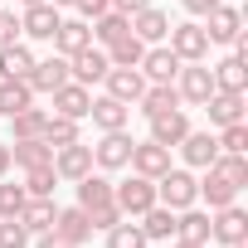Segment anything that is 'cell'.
Returning a JSON list of instances; mask_svg holds the SVG:
<instances>
[{"mask_svg": "<svg viewBox=\"0 0 248 248\" xmlns=\"http://www.w3.org/2000/svg\"><path fill=\"white\" fill-rule=\"evenodd\" d=\"M200 200V180L190 175V170H166V175H156V204H166V209H190Z\"/></svg>", "mask_w": 248, "mask_h": 248, "instance_id": "obj_1", "label": "cell"}, {"mask_svg": "<svg viewBox=\"0 0 248 248\" xmlns=\"http://www.w3.org/2000/svg\"><path fill=\"white\" fill-rule=\"evenodd\" d=\"M112 200H117V209L127 214V219H141V214L156 204V180H146V175H132V180L112 185Z\"/></svg>", "mask_w": 248, "mask_h": 248, "instance_id": "obj_2", "label": "cell"}, {"mask_svg": "<svg viewBox=\"0 0 248 248\" xmlns=\"http://www.w3.org/2000/svg\"><path fill=\"white\" fill-rule=\"evenodd\" d=\"M170 49H175V59L180 63H204L209 59V34H204V25H170Z\"/></svg>", "mask_w": 248, "mask_h": 248, "instance_id": "obj_3", "label": "cell"}, {"mask_svg": "<svg viewBox=\"0 0 248 248\" xmlns=\"http://www.w3.org/2000/svg\"><path fill=\"white\" fill-rule=\"evenodd\" d=\"M209 238H219L224 248H233V243H248V214H243L238 204H224V209H214V219H209Z\"/></svg>", "mask_w": 248, "mask_h": 248, "instance_id": "obj_4", "label": "cell"}, {"mask_svg": "<svg viewBox=\"0 0 248 248\" xmlns=\"http://www.w3.org/2000/svg\"><path fill=\"white\" fill-rule=\"evenodd\" d=\"M132 137H127V127H122V132H102V141L93 146V166H102V170H122V166H127L132 161Z\"/></svg>", "mask_w": 248, "mask_h": 248, "instance_id": "obj_5", "label": "cell"}, {"mask_svg": "<svg viewBox=\"0 0 248 248\" xmlns=\"http://www.w3.org/2000/svg\"><path fill=\"white\" fill-rule=\"evenodd\" d=\"M107 68H112V63H107V49H97V44H83V49L68 59V73H73V83H83V88H88V83H102Z\"/></svg>", "mask_w": 248, "mask_h": 248, "instance_id": "obj_6", "label": "cell"}, {"mask_svg": "<svg viewBox=\"0 0 248 248\" xmlns=\"http://www.w3.org/2000/svg\"><path fill=\"white\" fill-rule=\"evenodd\" d=\"M141 78L146 83H175V73H180V59H175V49L170 44H156V49H146L141 54Z\"/></svg>", "mask_w": 248, "mask_h": 248, "instance_id": "obj_7", "label": "cell"}, {"mask_svg": "<svg viewBox=\"0 0 248 248\" xmlns=\"http://www.w3.org/2000/svg\"><path fill=\"white\" fill-rule=\"evenodd\" d=\"M54 170H59V180H83L93 170V146H83V141L54 146Z\"/></svg>", "mask_w": 248, "mask_h": 248, "instance_id": "obj_8", "label": "cell"}, {"mask_svg": "<svg viewBox=\"0 0 248 248\" xmlns=\"http://www.w3.org/2000/svg\"><path fill=\"white\" fill-rule=\"evenodd\" d=\"M137 175H146V180H156V175H166L170 170V146H161V141H137L132 146V161H127Z\"/></svg>", "mask_w": 248, "mask_h": 248, "instance_id": "obj_9", "label": "cell"}, {"mask_svg": "<svg viewBox=\"0 0 248 248\" xmlns=\"http://www.w3.org/2000/svg\"><path fill=\"white\" fill-rule=\"evenodd\" d=\"M59 5H49V0H39V5H25V15H20V34H30V39H54V30H59Z\"/></svg>", "mask_w": 248, "mask_h": 248, "instance_id": "obj_10", "label": "cell"}, {"mask_svg": "<svg viewBox=\"0 0 248 248\" xmlns=\"http://www.w3.org/2000/svg\"><path fill=\"white\" fill-rule=\"evenodd\" d=\"M68 78H73V73H68V59H63V54H54V59H44V63L34 59V68H30V78H25V83H30L34 93H59Z\"/></svg>", "mask_w": 248, "mask_h": 248, "instance_id": "obj_11", "label": "cell"}, {"mask_svg": "<svg viewBox=\"0 0 248 248\" xmlns=\"http://www.w3.org/2000/svg\"><path fill=\"white\" fill-rule=\"evenodd\" d=\"M180 83H175V93H180V102H209V93H214V73L204 68V63H190V68H180L175 73Z\"/></svg>", "mask_w": 248, "mask_h": 248, "instance_id": "obj_12", "label": "cell"}, {"mask_svg": "<svg viewBox=\"0 0 248 248\" xmlns=\"http://www.w3.org/2000/svg\"><path fill=\"white\" fill-rule=\"evenodd\" d=\"M204 34H209V44H233L238 34H243V15L233 10V5H219L209 10V25H204Z\"/></svg>", "mask_w": 248, "mask_h": 248, "instance_id": "obj_13", "label": "cell"}, {"mask_svg": "<svg viewBox=\"0 0 248 248\" xmlns=\"http://www.w3.org/2000/svg\"><path fill=\"white\" fill-rule=\"evenodd\" d=\"M49 97H54V117H73V122H83L88 107H93V93H88L83 83H73V78H68L59 93H49Z\"/></svg>", "mask_w": 248, "mask_h": 248, "instance_id": "obj_14", "label": "cell"}, {"mask_svg": "<svg viewBox=\"0 0 248 248\" xmlns=\"http://www.w3.org/2000/svg\"><path fill=\"white\" fill-rule=\"evenodd\" d=\"M180 156H185V166L209 170V166L219 161V141H214L209 132H185V137H180Z\"/></svg>", "mask_w": 248, "mask_h": 248, "instance_id": "obj_15", "label": "cell"}, {"mask_svg": "<svg viewBox=\"0 0 248 248\" xmlns=\"http://www.w3.org/2000/svg\"><path fill=\"white\" fill-rule=\"evenodd\" d=\"M107 97H117V102H137L141 93H146V78H141V68H107Z\"/></svg>", "mask_w": 248, "mask_h": 248, "instance_id": "obj_16", "label": "cell"}, {"mask_svg": "<svg viewBox=\"0 0 248 248\" xmlns=\"http://www.w3.org/2000/svg\"><path fill=\"white\" fill-rule=\"evenodd\" d=\"M88 117H93V127H97V132H122V127H127V117H132V107H127V102H117V97H93Z\"/></svg>", "mask_w": 248, "mask_h": 248, "instance_id": "obj_17", "label": "cell"}, {"mask_svg": "<svg viewBox=\"0 0 248 248\" xmlns=\"http://www.w3.org/2000/svg\"><path fill=\"white\" fill-rule=\"evenodd\" d=\"M190 132V117L180 112V107H170V112H156L151 117V141H161V146H180V137Z\"/></svg>", "mask_w": 248, "mask_h": 248, "instance_id": "obj_18", "label": "cell"}, {"mask_svg": "<svg viewBox=\"0 0 248 248\" xmlns=\"http://www.w3.org/2000/svg\"><path fill=\"white\" fill-rule=\"evenodd\" d=\"M132 34H137L141 44H161V39L170 34V20H166V10H156V5L137 10V15H132Z\"/></svg>", "mask_w": 248, "mask_h": 248, "instance_id": "obj_19", "label": "cell"}, {"mask_svg": "<svg viewBox=\"0 0 248 248\" xmlns=\"http://www.w3.org/2000/svg\"><path fill=\"white\" fill-rule=\"evenodd\" d=\"M83 44H93V30H88V20H59V30H54V49H59L63 59H73Z\"/></svg>", "mask_w": 248, "mask_h": 248, "instance_id": "obj_20", "label": "cell"}, {"mask_svg": "<svg viewBox=\"0 0 248 248\" xmlns=\"http://www.w3.org/2000/svg\"><path fill=\"white\" fill-rule=\"evenodd\" d=\"M25 107H34V88L25 78H0V117H15Z\"/></svg>", "mask_w": 248, "mask_h": 248, "instance_id": "obj_21", "label": "cell"}, {"mask_svg": "<svg viewBox=\"0 0 248 248\" xmlns=\"http://www.w3.org/2000/svg\"><path fill=\"white\" fill-rule=\"evenodd\" d=\"M209 122L214 127H233V122H243V93H209Z\"/></svg>", "mask_w": 248, "mask_h": 248, "instance_id": "obj_22", "label": "cell"}, {"mask_svg": "<svg viewBox=\"0 0 248 248\" xmlns=\"http://www.w3.org/2000/svg\"><path fill=\"white\" fill-rule=\"evenodd\" d=\"M209 73H214V93H248V63L243 59H224Z\"/></svg>", "mask_w": 248, "mask_h": 248, "instance_id": "obj_23", "label": "cell"}, {"mask_svg": "<svg viewBox=\"0 0 248 248\" xmlns=\"http://www.w3.org/2000/svg\"><path fill=\"white\" fill-rule=\"evenodd\" d=\"M73 185H78V209H83V214L97 209V204H112V180H107V175H93V170H88V175L73 180Z\"/></svg>", "mask_w": 248, "mask_h": 248, "instance_id": "obj_24", "label": "cell"}, {"mask_svg": "<svg viewBox=\"0 0 248 248\" xmlns=\"http://www.w3.org/2000/svg\"><path fill=\"white\" fill-rule=\"evenodd\" d=\"M137 107H141L146 117H156V112L180 107V93H175V83H146V93L137 97Z\"/></svg>", "mask_w": 248, "mask_h": 248, "instance_id": "obj_25", "label": "cell"}, {"mask_svg": "<svg viewBox=\"0 0 248 248\" xmlns=\"http://www.w3.org/2000/svg\"><path fill=\"white\" fill-rule=\"evenodd\" d=\"M49 161H54V146L44 137H30V141H15L10 146V166H25L30 170V166H49Z\"/></svg>", "mask_w": 248, "mask_h": 248, "instance_id": "obj_26", "label": "cell"}, {"mask_svg": "<svg viewBox=\"0 0 248 248\" xmlns=\"http://www.w3.org/2000/svg\"><path fill=\"white\" fill-rule=\"evenodd\" d=\"M200 200H209V209H224V204H233L238 200V185H229L214 166L204 170V180H200Z\"/></svg>", "mask_w": 248, "mask_h": 248, "instance_id": "obj_27", "label": "cell"}, {"mask_svg": "<svg viewBox=\"0 0 248 248\" xmlns=\"http://www.w3.org/2000/svg\"><path fill=\"white\" fill-rule=\"evenodd\" d=\"M54 233H59V238H68V243L78 248V243L93 233V224H88V214L73 204V209H59V214H54Z\"/></svg>", "mask_w": 248, "mask_h": 248, "instance_id": "obj_28", "label": "cell"}, {"mask_svg": "<svg viewBox=\"0 0 248 248\" xmlns=\"http://www.w3.org/2000/svg\"><path fill=\"white\" fill-rule=\"evenodd\" d=\"M54 214H59V204L54 200H25V209H20V224L30 229V233H44V229H54Z\"/></svg>", "mask_w": 248, "mask_h": 248, "instance_id": "obj_29", "label": "cell"}, {"mask_svg": "<svg viewBox=\"0 0 248 248\" xmlns=\"http://www.w3.org/2000/svg\"><path fill=\"white\" fill-rule=\"evenodd\" d=\"M175 238H190V243H209V214L204 209H180L175 214Z\"/></svg>", "mask_w": 248, "mask_h": 248, "instance_id": "obj_30", "label": "cell"}, {"mask_svg": "<svg viewBox=\"0 0 248 248\" xmlns=\"http://www.w3.org/2000/svg\"><path fill=\"white\" fill-rule=\"evenodd\" d=\"M132 34V20L127 15H117V10H107V15H97L93 20V39L107 49V44H117V39H127Z\"/></svg>", "mask_w": 248, "mask_h": 248, "instance_id": "obj_31", "label": "cell"}, {"mask_svg": "<svg viewBox=\"0 0 248 248\" xmlns=\"http://www.w3.org/2000/svg\"><path fill=\"white\" fill-rule=\"evenodd\" d=\"M30 68H34V54L25 44H5L0 49V78H30Z\"/></svg>", "mask_w": 248, "mask_h": 248, "instance_id": "obj_32", "label": "cell"}, {"mask_svg": "<svg viewBox=\"0 0 248 248\" xmlns=\"http://www.w3.org/2000/svg\"><path fill=\"white\" fill-rule=\"evenodd\" d=\"M54 185H59L54 161H49V166H30V170H25V195H34V200H54Z\"/></svg>", "mask_w": 248, "mask_h": 248, "instance_id": "obj_33", "label": "cell"}, {"mask_svg": "<svg viewBox=\"0 0 248 248\" xmlns=\"http://www.w3.org/2000/svg\"><path fill=\"white\" fill-rule=\"evenodd\" d=\"M141 233H146V238H175V209L151 204V209L141 214Z\"/></svg>", "mask_w": 248, "mask_h": 248, "instance_id": "obj_34", "label": "cell"}, {"mask_svg": "<svg viewBox=\"0 0 248 248\" xmlns=\"http://www.w3.org/2000/svg\"><path fill=\"white\" fill-rule=\"evenodd\" d=\"M141 54H146V44H141L137 34L107 44V63H112V68H137V63H141Z\"/></svg>", "mask_w": 248, "mask_h": 248, "instance_id": "obj_35", "label": "cell"}, {"mask_svg": "<svg viewBox=\"0 0 248 248\" xmlns=\"http://www.w3.org/2000/svg\"><path fill=\"white\" fill-rule=\"evenodd\" d=\"M10 127H15V141L44 137V127H49V112H39V107H25V112H15V117H10Z\"/></svg>", "mask_w": 248, "mask_h": 248, "instance_id": "obj_36", "label": "cell"}, {"mask_svg": "<svg viewBox=\"0 0 248 248\" xmlns=\"http://www.w3.org/2000/svg\"><path fill=\"white\" fill-rule=\"evenodd\" d=\"M151 238L141 233V224H127V219H122V224H112L107 229V248H146Z\"/></svg>", "mask_w": 248, "mask_h": 248, "instance_id": "obj_37", "label": "cell"}, {"mask_svg": "<svg viewBox=\"0 0 248 248\" xmlns=\"http://www.w3.org/2000/svg\"><path fill=\"white\" fill-rule=\"evenodd\" d=\"M214 170L229 180V185H248V156H229V151H219V161H214Z\"/></svg>", "mask_w": 248, "mask_h": 248, "instance_id": "obj_38", "label": "cell"}, {"mask_svg": "<svg viewBox=\"0 0 248 248\" xmlns=\"http://www.w3.org/2000/svg\"><path fill=\"white\" fill-rule=\"evenodd\" d=\"M44 141H49V146H68V141H78V122H73V117H54V112H49Z\"/></svg>", "mask_w": 248, "mask_h": 248, "instance_id": "obj_39", "label": "cell"}, {"mask_svg": "<svg viewBox=\"0 0 248 248\" xmlns=\"http://www.w3.org/2000/svg\"><path fill=\"white\" fill-rule=\"evenodd\" d=\"M214 141H219V151L243 156V151H248V122H233V127H224V137H214Z\"/></svg>", "mask_w": 248, "mask_h": 248, "instance_id": "obj_40", "label": "cell"}, {"mask_svg": "<svg viewBox=\"0 0 248 248\" xmlns=\"http://www.w3.org/2000/svg\"><path fill=\"white\" fill-rule=\"evenodd\" d=\"M0 248H30V229L20 224V214L0 219Z\"/></svg>", "mask_w": 248, "mask_h": 248, "instance_id": "obj_41", "label": "cell"}, {"mask_svg": "<svg viewBox=\"0 0 248 248\" xmlns=\"http://www.w3.org/2000/svg\"><path fill=\"white\" fill-rule=\"evenodd\" d=\"M25 185H0V219H15L20 209H25Z\"/></svg>", "mask_w": 248, "mask_h": 248, "instance_id": "obj_42", "label": "cell"}, {"mask_svg": "<svg viewBox=\"0 0 248 248\" xmlns=\"http://www.w3.org/2000/svg\"><path fill=\"white\" fill-rule=\"evenodd\" d=\"M122 219H127V214L117 209V200H112V204H97V209H88V224H93V229H102V233H107L112 224H122Z\"/></svg>", "mask_w": 248, "mask_h": 248, "instance_id": "obj_43", "label": "cell"}, {"mask_svg": "<svg viewBox=\"0 0 248 248\" xmlns=\"http://www.w3.org/2000/svg\"><path fill=\"white\" fill-rule=\"evenodd\" d=\"M5 44H20V15L15 10H0V49Z\"/></svg>", "mask_w": 248, "mask_h": 248, "instance_id": "obj_44", "label": "cell"}, {"mask_svg": "<svg viewBox=\"0 0 248 248\" xmlns=\"http://www.w3.org/2000/svg\"><path fill=\"white\" fill-rule=\"evenodd\" d=\"M73 5L83 10V20H97V15H107V10H112L107 0H73Z\"/></svg>", "mask_w": 248, "mask_h": 248, "instance_id": "obj_45", "label": "cell"}, {"mask_svg": "<svg viewBox=\"0 0 248 248\" xmlns=\"http://www.w3.org/2000/svg\"><path fill=\"white\" fill-rule=\"evenodd\" d=\"M107 5H112L117 15H127V20H132L137 10H146V5H151V0H107Z\"/></svg>", "mask_w": 248, "mask_h": 248, "instance_id": "obj_46", "label": "cell"}, {"mask_svg": "<svg viewBox=\"0 0 248 248\" xmlns=\"http://www.w3.org/2000/svg\"><path fill=\"white\" fill-rule=\"evenodd\" d=\"M39 248H73V243H68V238H59L54 229H44V233H39Z\"/></svg>", "mask_w": 248, "mask_h": 248, "instance_id": "obj_47", "label": "cell"}, {"mask_svg": "<svg viewBox=\"0 0 248 248\" xmlns=\"http://www.w3.org/2000/svg\"><path fill=\"white\" fill-rule=\"evenodd\" d=\"M180 5H185V10H190V15H209V10H214V5H219V0H180Z\"/></svg>", "mask_w": 248, "mask_h": 248, "instance_id": "obj_48", "label": "cell"}, {"mask_svg": "<svg viewBox=\"0 0 248 248\" xmlns=\"http://www.w3.org/2000/svg\"><path fill=\"white\" fill-rule=\"evenodd\" d=\"M0 175H10V141H0Z\"/></svg>", "mask_w": 248, "mask_h": 248, "instance_id": "obj_49", "label": "cell"}, {"mask_svg": "<svg viewBox=\"0 0 248 248\" xmlns=\"http://www.w3.org/2000/svg\"><path fill=\"white\" fill-rule=\"evenodd\" d=\"M170 248H204V243H190V238H170Z\"/></svg>", "mask_w": 248, "mask_h": 248, "instance_id": "obj_50", "label": "cell"}, {"mask_svg": "<svg viewBox=\"0 0 248 248\" xmlns=\"http://www.w3.org/2000/svg\"><path fill=\"white\" fill-rule=\"evenodd\" d=\"M49 5H73V0H49Z\"/></svg>", "mask_w": 248, "mask_h": 248, "instance_id": "obj_51", "label": "cell"}, {"mask_svg": "<svg viewBox=\"0 0 248 248\" xmlns=\"http://www.w3.org/2000/svg\"><path fill=\"white\" fill-rule=\"evenodd\" d=\"M20 5H39V0H20Z\"/></svg>", "mask_w": 248, "mask_h": 248, "instance_id": "obj_52", "label": "cell"}, {"mask_svg": "<svg viewBox=\"0 0 248 248\" xmlns=\"http://www.w3.org/2000/svg\"><path fill=\"white\" fill-rule=\"evenodd\" d=\"M233 248H248V243H233Z\"/></svg>", "mask_w": 248, "mask_h": 248, "instance_id": "obj_53", "label": "cell"}]
</instances>
